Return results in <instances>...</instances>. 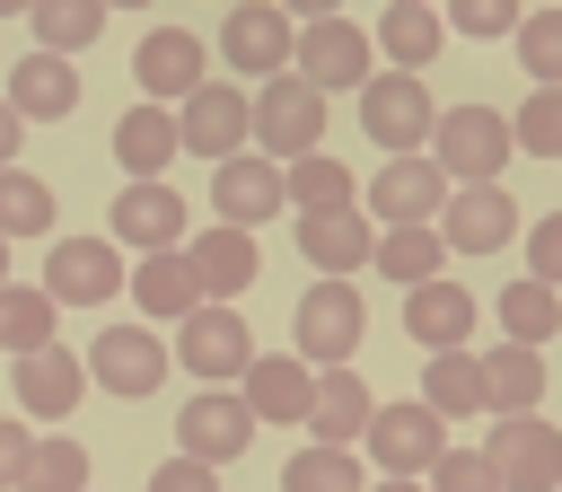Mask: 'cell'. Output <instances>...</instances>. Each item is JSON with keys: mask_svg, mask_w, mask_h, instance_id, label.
I'll list each match as a JSON object with an SVG mask.
<instances>
[{"mask_svg": "<svg viewBox=\"0 0 562 492\" xmlns=\"http://www.w3.org/2000/svg\"><path fill=\"white\" fill-rule=\"evenodd\" d=\"M509 158H518L509 114H492V105H439V123H430V167H439L448 185H501Z\"/></svg>", "mask_w": 562, "mask_h": 492, "instance_id": "1", "label": "cell"}, {"mask_svg": "<svg viewBox=\"0 0 562 492\" xmlns=\"http://www.w3.org/2000/svg\"><path fill=\"white\" fill-rule=\"evenodd\" d=\"M290 70L316 88V97H360L369 79H378V44H369V26H351V18H334V9H316L307 26H299V44H290Z\"/></svg>", "mask_w": 562, "mask_h": 492, "instance_id": "2", "label": "cell"}, {"mask_svg": "<svg viewBox=\"0 0 562 492\" xmlns=\"http://www.w3.org/2000/svg\"><path fill=\"white\" fill-rule=\"evenodd\" d=\"M316 149H325V97H316L299 70L263 79V88H255V158L299 167V158H316Z\"/></svg>", "mask_w": 562, "mask_h": 492, "instance_id": "3", "label": "cell"}, {"mask_svg": "<svg viewBox=\"0 0 562 492\" xmlns=\"http://www.w3.org/2000/svg\"><path fill=\"white\" fill-rule=\"evenodd\" d=\"M360 448H369V466H386V483H422V474L448 457V422H439L422 395H413V404H378Z\"/></svg>", "mask_w": 562, "mask_h": 492, "instance_id": "4", "label": "cell"}, {"mask_svg": "<svg viewBox=\"0 0 562 492\" xmlns=\"http://www.w3.org/2000/svg\"><path fill=\"white\" fill-rule=\"evenodd\" d=\"M360 290L351 281H307V299H299V316H290V351L307 360V369H351V351H360Z\"/></svg>", "mask_w": 562, "mask_h": 492, "instance_id": "5", "label": "cell"}, {"mask_svg": "<svg viewBox=\"0 0 562 492\" xmlns=\"http://www.w3.org/2000/svg\"><path fill=\"white\" fill-rule=\"evenodd\" d=\"M360 123H369V141H378L386 158H422V149H430V123H439V105H430V88H422V79H404V70H378V79L360 88Z\"/></svg>", "mask_w": 562, "mask_h": 492, "instance_id": "6", "label": "cell"}, {"mask_svg": "<svg viewBox=\"0 0 562 492\" xmlns=\"http://www.w3.org/2000/svg\"><path fill=\"white\" fill-rule=\"evenodd\" d=\"M123 281H132V272H123V246H114V237H53L35 290H44L53 308H105Z\"/></svg>", "mask_w": 562, "mask_h": 492, "instance_id": "7", "label": "cell"}, {"mask_svg": "<svg viewBox=\"0 0 562 492\" xmlns=\"http://www.w3.org/2000/svg\"><path fill=\"white\" fill-rule=\"evenodd\" d=\"M176 141L193 149V158H237L246 141H255V97L246 88H228V79H202L184 105H176Z\"/></svg>", "mask_w": 562, "mask_h": 492, "instance_id": "8", "label": "cell"}, {"mask_svg": "<svg viewBox=\"0 0 562 492\" xmlns=\"http://www.w3.org/2000/svg\"><path fill=\"white\" fill-rule=\"evenodd\" d=\"M448 193H457V185H448V176L430 167V149H422V158H386L360 211H369V228H439Z\"/></svg>", "mask_w": 562, "mask_h": 492, "instance_id": "9", "label": "cell"}, {"mask_svg": "<svg viewBox=\"0 0 562 492\" xmlns=\"http://www.w3.org/2000/svg\"><path fill=\"white\" fill-rule=\"evenodd\" d=\"M167 343L149 334V325H105L97 343H88V387H105V395H123V404H140V395H158L167 387Z\"/></svg>", "mask_w": 562, "mask_h": 492, "instance_id": "10", "label": "cell"}, {"mask_svg": "<svg viewBox=\"0 0 562 492\" xmlns=\"http://www.w3.org/2000/svg\"><path fill=\"white\" fill-rule=\"evenodd\" d=\"M246 439H255V413H246V395H228V387H202V395H184V413H176V457H193V466H237L246 457Z\"/></svg>", "mask_w": 562, "mask_h": 492, "instance_id": "11", "label": "cell"}, {"mask_svg": "<svg viewBox=\"0 0 562 492\" xmlns=\"http://www.w3.org/2000/svg\"><path fill=\"white\" fill-rule=\"evenodd\" d=\"M483 457H492V474H501V492H562V431H553L544 413H518V422H492V439H483Z\"/></svg>", "mask_w": 562, "mask_h": 492, "instance_id": "12", "label": "cell"}, {"mask_svg": "<svg viewBox=\"0 0 562 492\" xmlns=\"http://www.w3.org/2000/svg\"><path fill=\"white\" fill-rule=\"evenodd\" d=\"M132 79H140V105H184L211 79V44L184 35V26H149L132 44Z\"/></svg>", "mask_w": 562, "mask_h": 492, "instance_id": "13", "label": "cell"}, {"mask_svg": "<svg viewBox=\"0 0 562 492\" xmlns=\"http://www.w3.org/2000/svg\"><path fill=\"white\" fill-rule=\"evenodd\" d=\"M176 360H184L202 387H237V378L255 369V334H246L237 308H193V316L176 325Z\"/></svg>", "mask_w": 562, "mask_h": 492, "instance_id": "14", "label": "cell"}, {"mask_svg": "<svg viewBox=\"0 0 562 492\" xmlns=\"http://www.w3.org/2000/svg\"><path fill=\"white\" fill-rule=\"evenodd\" d=\"M290 44H299V26H290L272 0H237V9L220 18V62H228L237 79H281V70H290Z\"/></svg>", "mask_w": 562, "mask_h": 492, "instance_id": "15", "label": "cell"}, {"mask_svg": "<svg viewBox=\"0 0 562 492\" xmlns=\"http://www.w3.org/2000/svg\"><path fill=\"white\" fill-rule=\"evenodd\" d=\"M105 237L114 246H140V255H176L193 228H184V193L176 185H123L114 211H105Z\"/></svg>", "mask_w": 562, "mask_h": 492, "instance_id": "16", "label": "cell"}, {"mask_svg": "<svg viewBox=\"0 0 562 492\" xmlns=\"http://www.w3.org/2000/svg\"><path fill=\"white\" fill-rule=\"evenodd\" d=\"M509 237H518L509 185H457V193H448V211H439V246H448V255H501Z\"/></svg>", "mask_w": 562, "mask_h": 492, "instance_id": "17", "label": "cell"}, {"mask_svg": "<svg viewBox=\"0 0 562 492\" xmlns=\"http://www.w3.org/2000/svg\"><path fill=\"white\" fill-rule=\"evenodd\" d=\"M281 202H290V193H281V167H272V158L237 149V158L211 167V211H220V228H246V237H255Z\"/></svg>", "mask_w": 562, "mask_h": 492, "instance_id": "18", "label": "cell"}, {"mask_svg": "<svg viewBox=\"0 0 562 492\" xmlns=\"http://www.w3.org/2000/svg\"><path fill=\"white\" fill-rule=\"evenodd\" d=\"M299 255L316 264V281H351V272L378 255V228H369L360 202H351V211H299Z\"/></svg>", "mask_w": 562, "mask_h": 492, "instance_id": "19", "label": "cell"}, {"mask_svg": "<svg viewBox=\"0 0 562 492\" xmlns=\"http://www.w3.org/2000/svg\"><path fill=\"white\" fill-rule=\"evenodd\" d=\"M79 395H88V360L70 343H44L18 360V422H70Z\"/></svg>", "mask_w": 562, "mask_h": 492, "instance_id": "20", "label": "cell"}, {"mask_svg": "<svg viewBox=\"0 0 562 492\" xmlns=\"http://www.w3.org/2000/svg\"><path fill=\"white\" fill-rule=\"evenodd\" d=\"M0 97H9L18 123H61V114L79 105V62H61V53H18Z\"/></svg>", "mask_w": 562, "mask_h": 492, "instance_id": "21", "label": "cell"}, {"mask_svg": "<svg viewBox=\"0 0 562 492\" xmlns=\"http://www.w3.org/2000/svg\"><path fill=\"white\" fill-rule=\"evenodd\" d=\"M184 264H193V281H202V308H228L237 290H255V264H263V255H255L246 228H220V220H211L202 237H184Z\"/></svg>", "mask_w": 562, "mask_h": 492, "instance_id": "22", "label": "cell"}, {"mask_svg": "<svg viewBox=\"0 0 562 492\" xmlns=\"http://www.w3.org/2000/svg\"><path fill=\"white\" fill-rule=\"evenodd\" d=\"M237 387H246V413L255 422H307V404H316V369L299 351H255V369Z\"/></svg>", "mask_w": 562, "mask_h": 492, "instance_id": "23", "label": "cell"}, {"mask_svg": "<svg viewBox=\"0 0 562 492\" xmlns=\"http://www.w3.org/2000/svg\"><path fill=\"white\" fill-rule=\"evenodd\" d=\"M176 114L167 105H132V114H114V167L132 176V185H158L167 167H176Z\"/></svg>", "mask_w": 562, "mask_h": 492, "instance_id": "24", "label": "cell"}, {"mask_svg": "<svg viewBox=\"0 0 562 492\" xmlns=\"http://www.w3.org/2000/svg\"><path fill=\"white\" fill-rule=\"evenodd\" d=\"M369 413H378V395L360 387V369H316V404H307L316 448H351V439H369Z\"/></svg>", "mask_w": 562, "mask_h": 492, "instance_id": "25", "label": "cell"}, {"mask_svg": "<svg viewBox=\"0 0 562 492\" xmlns=\"http://www.w3.org/2000/svg\"><path fill=\"white\" fill-rule=\"evenodd\" d=\"M378 53H386V70H404V79H422V62L448 44V18L439 9H422V0H386L378 9V35H369Z\"/></svg>", "mask_w": 562, "mask_h": 492, "instance_id": "26", "label": "cell"}, {"mask_svg": "<svg viewBox=\"0 0 562 492\" xmlns=\"http://www.w3.org/2000/svg\"><path fill=\"white\" fill-rule=\"evenodd\" d=\"M404 325H413V343H430V351H465V334H474V299H465V281H422V290H404Z\"/></svg>", "mask_w": 562, "mask_h": 492, "instance_id": "27", "label": "cell"}, {"mask_svg": "<svg viewBox=\"0 0 562 492\" xmlns=\"http://www.w3.org/2000/svg\"><path fill=\"white\" fill-rule=\"evenodd\" d=\"M123 290L140 299V316H149V325H184V316L202 308V281H193L184 246H176V255H140V272H132Z\"/></svg>", "mask_w": 562, "mask_h": 492, "instance_id": "28", "label": "cell"}, {"mask_svg": "<svg viewBox=\"0 0 562 492\" xmlns=\"http://www.w3.org/2000/svg\"><path fill=\"white\" fill-rule=\"evenodd\" d=\"M536 395H544V351L492 343V351H483V413L518 422V413H536Z\"/></svg>", "mask_w": 562, "mask_h": 492, "instance_id": "29", "label": "cell"}, {"mask_svg": "<svg viewBox=\"0 0 562 492\" xmlns=\"http://www.w3.org/2000/svg\"><path fill=\"white\" fill-rule=\"evenodd\" d=\"M422 404H430L439 422L483 413V360H474V351H430V369H422Z\"/></svg>", "mask_w": 562, "mask_h": 492, "instance_id": "30", "label": "cell"}, {"mask_svg": "<svg viewBox=\"0 0 562 492\" xmlns=\"http://www.w3.org/2000/svg\"><path fill=\"white\" fill-rule=\"evenodd\" d=\"M53 220H61L53 185H44L35 167H0V237H9V246H18V237H53Z\"/></svg>", "mask_w": 562, "mask_h": 492, "instance_id": "31", "label": "cell"}, {"mask_svg": "<svg viewBox=\"0 0 562 492\" xmlns=\"http://www.w3.org/2000/svg\"><path fill=\"white\" fill-rule=\"evenodd\" d=\"M26 26H35V53H61V62H70L79 44L105 35V9H97V0H35Z\"/></svg>", "mask_w": 562, "mask_h": 492, "instance_id": "32", "label": "cell"}, {"mask_svg": "<svg viewBox=\"0 0 562 492\" xmlns=\"http://www.w3.org/2000/svg\"><path fill=\"white\" fill-rule=\"evenodd\" d=\"M386 281H404V290H422V281H439V264H448V246H439V228H378V255H369Z\"/></svg>", "mask_w": 562, "mask_h": 492, "instance_id": "33", "label": "cell"}, {"mask_svg": "<svg viewBox=\"0 0 562 492\" xmlns=\"http://www.w3.org/2000/svg\"><path fill=\"white\" fill-rule=\"evenodd\" d=\"M501 334L527 343V351H544V343L562 334V290H544V281H509V290H501Z\"/></svg>", "mask_w": 562, "mask_h": 492, "instance_id": "34", "label": "cell"}, {"mask_svg": "<svg viewBox=\"0 0 562 492\" xmlns=\"http://www.w3.org/2000/svg\"><path fill=\"white\" fill-rule=\"evenodd\" d=\"M281 193H290V211H351L360 193H351V167L342 158H299V167H281Z\"/></svg>", "mask_w": 562, "mask_h": 492, "instance_id": "35", "label": "cell"}, {"mask_svg": "<svg viewBox=\"0 0 562 492\" xmlns=\"http://www.w3.org/2000/svg\"><path fill=\"white\" fill-rule=\"evenodd\" d=\"M281 492H369V466L351 457V448H299L290 466H281Z\"/></svg>", "mask_w": 562, "mask_h": 492, "instance_id": "36", "label": "cell"}, {"mask_svg": "<svg viewBox=\"0 0 562 492\" xmlns=\"http://www.w3.org/2000/svg\"><path fill=\"white\" fill-rule=\"evenodd\" d=\"M53 325H61V308H53L44 290H18V281L0 290V351H18V360H26V351H44V343H53Z\"/></svg>", "mask_w": 562, "mask_h": 492, "instance_id": "37", "label": "cell"}, {"mask_svg": "<svg viewBox=\"0 0 562 492\" xmlns=\"http://www.w3.org/2000/svg\"><path fill=\"white\" fill-rule=\"evenodd\" d=\"M18 492H88V448L70 431H44L35 457H26V474H18Z\"/></svg>", "mask_w": 562, "mask_h": 492, "instance_id": "38", "label": "cell"}, {"mask_svg": "<svg viewBox=\"0 0 562 492\" xmlns=\"http://www.w3.org/2000/svg\"><path fill=\"white\" fill-rule=\"evenodd\" d=\"M509 141L527 158H562V88H527V105L509 114Z\"/></svg>", "mask_w": 562, "mask_h": 492, "instance_id": "39", "label": "cell"}, {"mask_svg": "<svg viewBox=\"0 0 562 492\" xmlns=\"http://www.w3.org/2000/svg\"><path fill=\"white\" fill-rule=\"evenodd\" d=\"M518 62L536 88H562V9H527L518 18Z\"/></svg>", "mask_w": 562, "mask_h": 492, "instance_id": "40", "label": "cell"}, {"mask_svg": "<svg viewBox=\"0 0 562 492\" xmlns=\"http://www.w3.org/2000/svg\"><path fill=\"white\" fill-rule=\"evenodd\" d=\"M422 492H501V474H492L483 448H448V457L422 474Z\"/></svg>", "mask_w": 562, "mask_h": 492, "instance_id": "41", "label": "cell"}, {"mask_svg": "<svg viewBox=\"0 0 562 492\" xmlns=\"http://www.w3.org/2000/svg\"><path fill=\"white\" fill-rule=\"evenodd\" d=\"M527 281L562 290V211H544V220L527 228Z\"/></svg>", "mask_w": 562, "mask_h": 492, "instance_id": "42", "label": "cell"}, {"mask_svg": "<svg viewBox=\"0 0 562 492\" xmlns=\"http://www.w3.org/2000/svg\"><path fill=\"white\" fill-rule=\"evenodd\" d=\"M448 26H457V35H518V9H509V0H457Z\"/></svg>", "mask_w": 562, "mask_h": 492, "instance_id": "43", "label": "cell"}, {"mask_svg": "<svg viewBox=\"0 0 562 492\" xmlns=\"http://www.w3.org/2000/svg\"><path fill=\"white\" fill-rule=\"evenodd\" d=\"M26 457H35V431H26L18 413H0V492H18V474H26Z\"/></svg>", "mask_w": 562, "mask_h": 492, "instance_id": "44", "label": "cell"}, {"mask_svg": "<svg viewBox=\"0 0 562 492\" xmlns=\"http://www.w3.org/2000/svg\"><path fill=\"white\" fill-rule=\"evenodd\" d=\"M149 492H220V474H211V466H193V457H167V466L149 474Z\"/></svg>", "mask_w": 562, "mask_h": 492, "instance_id": "45", "label": "cell"}, {"mask_svg": "<svg viewBox=\"0 0 562 492\" xmlns=\"http://www.w3.org/2000/svg\"><path fill=\"white\" fill-rule=\"evenodd\" d=\"M18 141H26V123H18L9 97H0V167H18Z\"/></svg>", "mask_w": 562, "mask_h": 492, "instance_id": "46", "label": "cell"}, {"mask_svg": "<svg viewBox=\"0 0 562 492\" xmlns=\"http://www.w3.org/2000/svg\"><path fill=\"white\" fill-rule=\"evenodd\" d=\"M369 492H422V483H386V474H378V483H369Z\"/></svg>", "mask_w": 562, "mask_h": 492, "instance_id": "47", "label": "cell"}, {"mask_svg": "<svg viewBox=\"0 0 562 492\" xmlns=\"http://www.w3.org/2000/svg\"><path fill=\"white\" fill-rule=\"evenodd\" d=\"M0 290H9V237H0Z\"/></svg>", "mask_w": 562, "mask_h": 492, "instance_id": "48", "label": "cell"}]
</instances>
